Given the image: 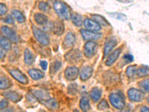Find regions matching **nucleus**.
<instances>
[{"label":"nucleus","instance_id":"f257e3e1","mask_svg":"<svg viewBox=\"0 0 149 112\" xmlns=\"http://www.w3.org/2000/svg\"><path fill=\"white\" fill-rule=\"evenodd\" d=\"M54 10L58 16L63 20H69L71 17L70 9L65 2L56 1L53 5Z\"/></svg>","mask_w":149,"mask_h":112},{"label":"nucleus","instance_id":"f03ea898","mask_svg":"<svg viewBox=\"0 0 149 112\" xmlns=\"http://www.w3.org/2000/svg\"><path fill=\"white\" fill-rule=\"evenodd\" d=\"M32 30L35 39L37 40L40 44L43 45V46H47V45H49V37H48L47 34H46L43 31L38 29V28H37L36 26H32Z\"/></svg>","mask_w":149,"mask_h":112},{"label":"nucleus","instance_id":"7ed1b4c3","mask_svg":"<svg viewBox=\"0 0 149 112\" xmlns=\"http://www.w3.org/2000/svg\"><path fill=\"white\" fill-rule=\"evenodd\" d=\"M109 99H110V103L116 108L124 109L125 105V100L123 97L119 95V93H111L109 97Z\"/></svg>","mask_w":149,"mask_h":112},{"label":"nucleus","instance_id":"20e7f679","mask_svg":"<svg viewBox=\"0 0 149 112\" xmlns=\"http://www.w3.org/2000/svg\"><path fill=\"white\" fill-rule=\"evenodd\" d=\"M128 98L133 102H140L144 98V93L142 90L136 88H130L127 91Z\"/></svg>","mask_w":149,"mask_h":112},{"label":"nucleus","instance_id":"39448f33","mask_svg":"<svg viewBox=\"0 0 149 112\" xmlns=\"http://www.w3.org/2000/svg\"><path fill=\"white\" fill-rule=\"evenodd\" d=\"M116 44L117 39L115 36L107 37L106 41H105L104 47V57H106L110 52V51L116 46Z\"/></svg>","mask_w":149,"mask_h":112},{"label":"nucleus","instance_id":"423d86ee","mask_svg":"<svg viewBox=\"0 0 149 112\" xmlns=\"http://www.w3.org/2000/svg\"><path fill=\"white\" fill-rule=\"evenodd\" d=\"M97 48V43L93 41H88L84 46V51L86 58H92L95 54Z\"/></svg>","mask_w":149,"mask_h":112},{"label":"nucleus","instance_id":"0eeeda50","mask_svg":"<svg viewBox=\"0 0 149 112\" xmlns=\"http://www.w3.org/2000/svg\"><path fill=\"white\" fill-rule=\"evenodd\" d=\"M9 73L19 83H22L23 85H26L28 83L27 77L20 70H17V69H11L9 70Z\"/></svg>","mask_w":149,"mask_h":112},{"label":"nucleus","instance_id":"6e6552de","mask_svg":"<svg viewBox=\"0 0 149 112\" xmlns=\"http://www.w3.org/2000/svg\"><path fill=\"white\" fill-rule=\"evenodd\" d=\"M81 52L77 49H73L68 52L65 55V59L68 62L74 63L75 61H78L81 58Z\"/></svg>","mask_w":149,"mask_h":112},{"label":"nucleus","instance_id":"1a4fd4ad","mask_svg":"<svg viewBox=\"0 0 149 112\" xmlns=\"http://www.w3.org/2000/svg\"><path fill=\"white\" fill-rule=\"evenodd\" d=\"M78 74H79V70L76 66H69L64 71L65 77L69 81H73L76 79Z\"/></svg>","mask_w":149,"mask_h":112},{"label":"nucleus","instance_id":"9d476101","mask_svg":"<svg viewBox=\"0 0 149 112\" xmlns=\"http://www.w3.org/2000/svg\"><path fill=\"white\" fill-rule=\"evenodd\" d=\"M81 33L82 37H83V38L85 41H95V40L99 39L102 37V34H101L93 32H91V31L85 30V29H81Z\"/></svg>","mask_w":149,"mask_h":112},{"label":"nucleus","instance_id":"9b49d317","mask_svg":"<svg viewBox=\"0 0 149 112\" xmlns=\"http://www.w3.org/2000/svg\"><path fill=\"white\" fill-rule=\"evenodd\" d=\"M1 32L8 39H9L12 42L17 43L18 41V37H17V34L10 28L7 27V26H2L1 28Z\"/></svg>","mask_w":149,"mask_h":112},{"label":"nucleus","instance_id":"f8f14e48","mask_svg":"<svg viewBox=\"0 0 149 112\" xmlns=\"http://www.w3.org/2000/svg\"><path fill=\"white\" fill-rule=\"evenodd\" d=\"M84 25L85 28L88 30H90L91 32H95L101 30V26L98 23H97L95 21L91 19H85L84 21Z\"/></svg>","mask_w":149,"mask_h":112},{"label":"nucleus","instance_id":"ddd939ff","mask_svg":"<svg viewBox=\"0 0 149 112\" xmlns=\"http://www.w3.org/2000/svg\"><path fill=\"white\" fill-rule=\"evenodd\" d=\"M52 30L57 35H61L64 32V25L63 21L61 20L54 21L52 23Z\"/></svg>","mask_w":149,"mask_h":112},{"label":"nucleus","instance_id":"4468645a","mask_svg":"<svg viewBox=\"0 0 149 112\" xmlns=\"http://www.w3.org/2000/svg\"><path fill=\"white\" fill-rule=\"evenodd\" d=\"M121 52H122V49L118 48V49H115L113 52L110 53V55L107 57V60L105 61V64L107 66H111V65L113 64L117 60V58H119V55L121 54Z\"/></svg>","mask_w":149,"mask_h":112},{"label":"nucleus","instance_id":"2eb2a0df","mask_svg":"<svg viewBox=\"0 0 149 112\" xmlns=\"http://www.w3.org/2000/svg\"><path fill=\"white\" fill-rule=\"evenodd\" d=\"M93 69L92 66H84L81 69V73H80V78H81V80H82V81H86L88 78H90L92 75H93Z\"/></svg>","mask_w":149,"mask_h":112},{"label":"nucleus","instance_id":"dca6fc26","mask_svg":"<svg viewBox=\"0 0 149 112\" xmlns=\"http://www.w3.org/2000/svg\"><path fill=\"white\" fill-rule=\"evenodd\" d=\"M31 93L35 97L36 99H38L40 100L46 101L50 99L49 94L46 91L43 90H32Z\"/></svg>","mask_w":149,"mask_h":112},{"label":"nucleus","instance_id":"f3484780","mask_svg":"<svg viewBox=\"0 0 149 112\" xmlns=\"http://www.w3.org/2000/svg\"><path fill=\"white\" fill-rule=\"evenodd\" d=\"M4 97L7 98L9 100L14 102H17L22 99V96L15 91H8L3 93Z\"/></svg>","mask_w":149,"mask_h":112},{"label":"nucleus","instance_id":"a211bd4d","mask_svg":"<svg viewBox=\"0 0 149 112\" xmlns=\"http://www.w3.org/2000/svg\"><path fill=\"white\" fill-rule=\"evenodd\" d=\"M75 43V36L72 32H69L65 37L63 45L65 48H70L74 46Z\"/></svg>","mask_w":149,"mask_h":112},{"label":"nucleus","instance_id":"6ab92c4d","mask_svg":"<svg viewBox=\"0 0 149 112\" xmlns=\"http://www.w3.org/2000/svg\"><path fill=\"white\" fill-rule=\"evenodd\" d=\"M34 19L38 25H41V26L46 25L48 22L47 16L42 13H36L34 16Z\"/></svg>","mask_w":149,"mask_h":112},{"label":"nucleus","instance_id":"aec40b11","mask_svg":"<svg viewBox=\"0 0 149 112\" xmlns=\"http://www.w3.org/2000/svg\"><path fill=\"white\" fill-rule=\"evenodd\" d=\"M28 73L31 78L34 80H39L44 77V73L37 69H31L28 71Z\"/></svg>","mask_w":149,"mask_h":112},{"label":"nucleus","instance_id":"412c9836","mask_svg":"<svg viewBox=\"0 0 149 112\" xmlns=\"http://www.w3.org/2000/svg\"><path fill=\"white\" fill-rule=\"evenodd\" d=\"M102 91L100 88H93V89L90 91V97H91L92 99H93L94 102H98V100L101 99V97H102Z\"/></svg>","mask_w":149,"mask_h":112},{"label":"nucleus","instance_id":"4be33fe9","mask_svg":"<svg viewBox=\"0 0 149 112\" xmlns=\"http://www.w3.org/2000/svg\"><path fill=\"white\" fill-rule=\"evenodd\" d=\"M24 61L25 63L28 65L31 64L34 61V55L29 49H26L24 51Z\"/></svg>","mask_w":149,"mask_h":112},{"label":"nucleus","instance_id":"5701e85b","mask_svg":"<svg viewBox=\"0 0 149 112\" xmlns=\"http://www.w3.org/2000/svg\"><path fill=\"white\" fill-rule=\"evenodd\" d=\"M70 19L72 21L73 24H74L76 26H81L83 24V18L81 14H78V13H72L71 14V17Z\"/></svg>","mask_w":149,"mask_h":112},{"label":"nucleus","instance_id":"b1692460","mask_svg":"<svg viewBox=\"0 0 149 112\" xmlns=\"http://www.w3.org/2000/svg\"><path fill=\"white\" fill-rule=\"evenodd\" d=\"M92 17H93V20L94 21L98 23L100 26H108L109 22H107V20L103 17L101 15H98V14H93L92 15Z\"/></svg>","mask_w":149,"mask_h":112},{"label":"nucleus","instance_id":"393cba45","mask_svg":"<svg viewBox=\"0 0 149 112\" xmlns=\"http://www.w3.org/2000/svg\"><path fill=\"white\" fill-rule=\"evenodd\" d=\"M80 107L84 112H88L90 109V105L88 99L86 97H82L80 100Z\"/></svg>","mask_w":149,"mask_h":112},{"label":"nucleus","instance_id":"a878e982","mask_svg":"<svg viewBox=\"0 0 149 112\" xmlns=\"http://www.w3.org/2000/svg\"><path fill=\"white\" fill-rule=\"evenodd\" d=\"M43 102H44V105L49 109H53V110H54V109H57L58 108V102L54 99L50 98L48 100L43 101Z\"/></svg>","mask_w":149,"mask_h":112},{"label":"nucleus","instance_id":"bb28decb","mask_svg":"<svg viewBox=\"0 0 149 112\" xmlns=\"http://www.w3.org/2000/svg\"><path fill=\"white\" fill-rule=\"evenodd\" d=\"M11 85V82L8 78H6L5 76L1 77V79H0V88L2 89V90H5V89L9 88Z\"/></svg>","mask_w":149,"mask_h":112},{"label":"nucleus","instance_id":"cd10ccee","mask_svg":"<svg viewBox=\"0 0 149 112\" xmlns=\"http://www.w3.org/2000/svg\"><path fill=\"white\" fill-rule=\"evenodd\" d=\"M0 44H1V48H2L5 50H9L11 47V43L10 42V40L8 39L7 37H1L0 38Z\"/></svg>","mask_w":149,"mask_h":112},{"label":"nucleus","instance_id":"c85d7f7f","mask_svg":"<svg viewBox=\"0 0 149 112\" xmlns=\"http://www.w3.org/2000/svg\"><path fill=\"white\" fill-rule=\"evenodd\" d=\"M136 75L139 77H145L149 76V66H141L136 70Z\"/></svg>","mask_w":149,"mask_h":112},{"label":"nucleus","instance_id":"c756f323","mask_svg":"<svg viewBox=\"0 0 149 112\" xmlns=\"http://www.w3.org/2000/svg\"><path fill=\"white\" fill-rule=\"evenodd\" d=\"M139 87L141 90L148 93L149 92V78L142 80L141 82H139Z\"/></svg>","mask_w":149,"mask_h":112},{"label":"nucleus","instance_id":"7c9ffc66","mask_svg":"<svg viewBox=\"0 0 149 112\" xmlns=\"http://www.w3.org/2000/svg\"><path fill=\"white\" fill-rule=\"evenodd\" d=\"M12 14L19 22L22 23V22H25V17H24L22 12L19 11V10H12Z\"/></svg>","mask_w":149,"mask_h":112},{"label":"nucleus","instance_id":"2f4dec72","mask_svg":"<svg viewBox=\"0 0 149 112\" xmlns=\"http://www.w3.org/2000/svg\"><path fill=\"white\" fill-rule=\"evenodd\" d=\"M110 17H113L114 19L119 20L121 21H125L127 20V17L125 14H122V13H119V12H113V13H108Z\"/></svg>","mask_w":149,"mask_h":112},{"label":"nucleus","instance_id":"473e14b6","mask_svg":"<svg viewBox=\"0 0 149 112\" xmlns=\"http://www.w3.org/2000/svg\"><path fill=\"white\" fill-rule=\"evenodd\" d=\"M61 66V63L59 61H55L53 62L50 66V73H55L60 70V68Z\"/></svg>","mask_w":149,"mask_h":112},{"label":"nucleus","instance_id":"72a5a7b5","mask_svg":"<svg viewBox=\"0 0 149 112\" xmlns=\"http://www.w3.org/2000/svg\"><path fill=\"white\" fill-rule=\"evenodd\" d=\"M125 73L129 78H131V77L134 76L135 73H136V66H129L126 69Z\"/></svg>","mask_w":149,"mask_h":112},{"label":"nucleus","instance_id":"f704fd0d","mask_svg":"<svg viewBox=\"0 0 149 112\" xmlns=\"http://www.w3.org/2000/svg\"><path fill=\"white\" fill-rule=\"evenodd\" d=\"M38 8H39L40 10H42L44 12H48L50 10V6H49V4L47 2H40L38 5Z\"/></svg>","mask_w":149,"mask_h":112},{"label":"nucleus","instance_id":"c9c22d12","mask_svg":"<svg viewBox=\"0 0 149 112\" xmlns=\"http://www.w3.org/2000/svg\"><path fill=\"white\" fill-rule=\"evenodd\" d=\"M97 108H98V110H104V109L108 108L109 105L107 102V101L105 100V99H103V100H102L98 103Z\"/></svg>","mask_w":149,"mask_h":112},{"label":"nucleus","instance_id":"e433bc0d","mask_svg":"<svg viewBox=\"0 0 149 112\" xmlns=\"http://www.w3.org/2000/svg\"><path fill=\"white\" fill-rule=\"evenodd\" d=\"M8 8L6 7V5H4V4L1 3L0 4V14L1 15H5L6 13H7Z\"/></svg>","mask_w":149,"mask_h":112},{"label":"nucleus","instance_id":"4c0bfd02","mask_svg":"<svg viewBox=\"0 0 149 112\" xmlns=\"http://www.w3.org/2000/svg\"><path fill=\"white\" fill-rule=\"evenodd\" d=\"M68 90H69V92H70V93H71V91H73V94L76 93L77 90H78L76 84H72V85L68 88Z\"/></svg>","mask_w":149,"mask_h":112},{"label":"nucleus","instance_id":"58836bf2","mask_svg":"<svg viewBox=\"0 0 149 112\" xmlns=\"http://www.w3.org/2000/svg\"><path fill=\"white\" fill-rule=\"evenodd\" d=\"M4 21H5L6 23H8V24H14V19H13V17H12L10 15H8L5 17V18L4 19Z\"/></svg>","mask_w":149,"mask_h":112},{"label":"nucleus","instance_id":"ea45409f","mask_svg":"<svg viewBox=\"0 0 149 112\" xmlns=\"http://www.w3.org/2000/svg\"><path fill=\"white\" fill-rule=\"evenodd\" d=\"M8 105V102L7 100L5 99H2L0 102V108H1V110H3V109L6 108Z\"/></svg>","mask_w":149,"mask_h":112},{"label":"nucleus","instance_id":"a19ab883","mask_svg":"<svg viewBox=\"0 0 149 112\" xmlns=\"http://www.w3.org/2000/svg\"><path fill=\"white\" fill-rule=\"evenodd\" d=\"M123 58L127 62H131V61H134V57H133V55H131L130 54L125 55L124 56Z\"/></svg>","mask_w":149,"mask_h":112},{"label":"nucleus","instance_id":"79ce46f5","mask_svg":"<svg viewBox=\"0 0 149 112\" xmlns=\"http://www.w3.org/2000/svg\"><path fill=\"white\" fill-rule=\"evenodd\" d=\"M26 98H27L29 101H31V102H35L36 101L35 97L33 95L32 93H27V94H26Z\"/></svg>","mask_w":149,"mask_h":112},{"label":"nucleus","instance_id":"37998d69","mask_svg":"<svg viewBox=\"0 0 149 112\" xmlns=\"http://www.w3.org/2000/svg\"><path fill=\"white\" fill-rule=\"evenodd\" d=\"M40 66L42 67V69L43 70H46V69H47L48 63L46 61H41L40 63Z\"/></svg>","mask_w":149,"mask_h":112},{"label":"nucleus","instance_id":"c03bdc74","mask_svg":"<svg viewBox=\"0 0 149 112\" xmlns=\"http://www.w3.org/2000/svg\"><path fill=\"white\" fill-rule=\"evenodd\" d=\"M1 112H15V111L12 108H5L3 110H1Z\"/></svg>","mask_w":149,"mask_h":112},{"label":"nucleus","instance_id":"a18cd8bd","mask_svg":"<svg viewBox=\"0 0 149 112\" xmlns=\"http://www.w3.org/2000/svg\"><path fill=\"white\" fill-rule=\"evenodd\" d=\"M140 112H149V108L146 106H142L140 109Z\"/></svg>","mask_w":149,"mask_h":112},{"label":"nucleus","instance_id":"49530a36","mask_svg":"<svg viewBox=\"0 0 149 112\" xmlns=\"http://www.w3.org/2000/svg\"><path fill=\"white\" fill-rule=\"evenodd\" d=\"M0 52H1V59H3L4 56H5V49H3L2 48H1V50H0Z\"/></svg>","mask_w":149,"mask_h":112},{"label":"nucleus","instance_id":"de8ad7c7","mask_svg":"<svg viewBox=\"0 0 149 112\" xmlns=\"http://www.w3.org/2000/svg\"><path fill=\"white\" fill-rule=\"evenodd\" d=\"M120 112H130V111H129L128 109H122V111Z\"/></svg>","mask_w":149,"mask_h":112},{"label":"nucleus","instance_id":"09e8293b","mask_svg":"<svg viewBox=\"0 0 149 112\" xmlns=\"http://www.w3.org/2000/svg\"><path fill=\"white\" fill-rule=\"evenodd\" d=\"M73 112H80V111L78 110V109H74V110L73 111Z\"/></svg>","mask_w":149,"mask_h":112},{"label":"nucleus","instance_id":"8fccbe9b","mask_svg":"<svg viewBox=\"0 0 149 112\" xmlns=\"http://www.w3.org/2000/svg\"><path fill=\"white\" fill-rule=\"evenodd\" d=\"M147 101H148V103L149 104V97L147 98Z\"/></svg>","mask_w":149,"mask_h":112}]
</instances>
